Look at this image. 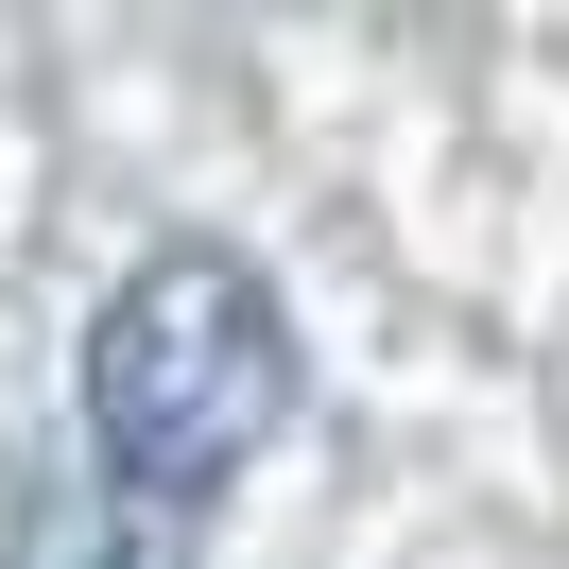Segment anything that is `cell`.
<instances>
[{"label": "cell", "mask_w": 569, "mask_h": 569, "mask_svg": "<svg viewBox=\"0 0 569 569\" xmlns=\"http://www.w3.org/2000/svg\"><path fill=\"white\" fill-rule=\"evenodd\" d=\"M0 569H190V518L173 500H121V483H52Z\"/></svg>", "instance_id": "7a4b0ae2"}, {"label": "cell", "mask_w": 569, "mask_h": 569, "mask_svg": "<svg viewBox=\"0 0 569 569\" xmlns=\"http://www.w3.org/2000/svg\"><path fill=\"white\" fill-rule=\"evenodd\" d=\"M293 431V311L259 293V259L173 242L87 311V449L121 500H208Z\"/></svg>", "instance_id": "6da1fadb"}]
</instances>
